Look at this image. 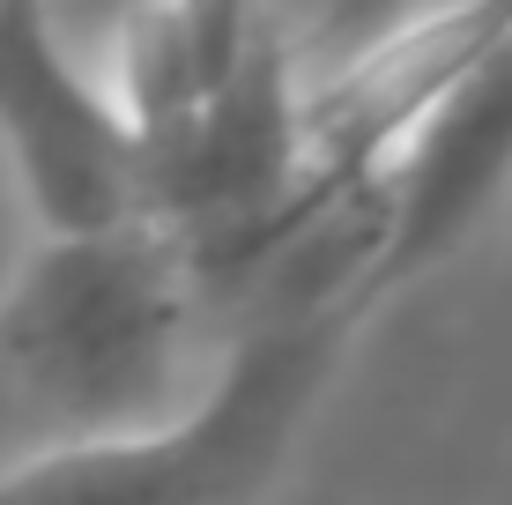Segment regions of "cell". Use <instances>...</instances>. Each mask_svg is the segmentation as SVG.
Returning <instances> with one entry per match:
<instances>
[{"label":"cell","instance_id":"obj_1","mask_svg":"<svg viewBox=\"0 0 512 505\" xmlns=\"http://www.w3.org/2000/svg\"><path fill=\"white\" fill-rule=\"evenodd\" d=\"M364 246L372 216L357 186L253 268L245 320L186 409L0 468V505H253L372 327V305L357 298Z\"/></svg>","mask_w":512,"mask_h":505},{"label":"cell","instance_id":"obj_2","mask_svg":"<svg viewBox=\"0 0 512 505\" xmlns=\"http://www.w3.org/2000/svg\"><path fill=\"white\" fill-rule=\"evenodd\" d=\"M208 305L193 253L156 216L45 231L0 283V394L60 439L164 424L193 402Z\"/></svg>","mask_w":512,"mask_h":505},{"label":"cell","instance_id":"obj_3","mask_svg":"<svg viewBox=\"0 0 512 505\" xmlns=\"http://www.w3.org/2000/svg\"><path fill=\"white\" fill-rule=\"evenodd\" d=\"M512 201V15L416 104L364 179V246L357 298L386 305L438 275L453 253Z\"/></svg>","mask_w":512,"mask_h":505},{"label":"cell","instance_id":"obj_4","mask_svg":"<svg viewBox=\"0 0 512 505\" xmlns=\"http://www.w3.org/2000/svg\"><path fill=\"white\" fill-rule=\"evenodd\" d=\"M0 149L45 231L141 216V134L112 75H90L52 0H0Z\"/></svg>","mask_w":512,"mask_h":505},{"label":"cell","instance_id":"obj_5","mask_svg":"<svg viewBox=\"0 0 512 505\" xmlns=\"http://www.w3.org/2000/svg\"><path fill=\"white\" fill-rule=\"evenodd\" d=\"M423 8L431 0H268V30L312 97L327 82H342L357 60H372L386 38H401Z\"/></svg>","mask_w":512,"mask_h":505}]
</instances>
